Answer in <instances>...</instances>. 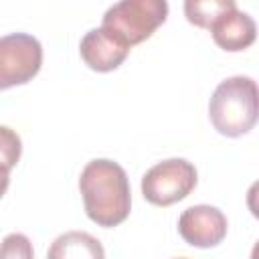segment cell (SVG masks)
I'll list each match as a JSON object with an SVG mask.
<instances>
[{
  "label": "cell",
  "instance_id": "obj_1",
  "mask_svg": "<svg viewBox=\"0 0 259 259\" xmlns=\"http://www.w3.org/2000/svg\"><path fill=\"white\" fill-rule=\"evenodd\" d=\"M85 214L99 227H117L130 217L132 190L125 170L107 158L91 160L79 176Z\"/></svg>",
  "mask_w": 259,
  "mask_h": 259
},
{
  "label": "cell",
  "instance_id": "obj_2",
  "mask_svg": "<svg viewBox=\"0 0 259 259\" xmlns=\"http://www.w3.org/2000/svg\"><path fill=\"white\" fill-rule=\"evenodd\" d=\"M259 93L251 77L235 75L217 85L208 101V117L214 130L227 138L249 134L257 123Z\"/></svg>",
  "mask_w": 259,
  "mask_h": 259
},
{
  "label": "cell",
  "instance_id": "obj_3",
  "mask_svg": "<svg viewBox=\"0 0 259 259\" xmlns=\"http://www.w3.org/2000/svg\"><path fill=\"white\" fill-rule=\"evenodd\" d=\"M166 16L168 2L164 0H123L105 10L99 28L132 49L150 38L154 30L166 22Z\"/></svg>",
  "mask_w": 259,
  "mask_h": 259
},
{
  "label": "cell",
  "instance_id": "obj_4",
  "mask_svg": "<svg viewBox=\"0 0 259 259\" xmlns=\"http://www.w3.org/2000/svg\"><path fill=\"white\" fill-rule=\"evenodd\" d=\"M196 168L184 158H170L152 166L142 178V194L150 204L170 206L184 200L196 186Z\"/></svg>",
  "mask_w": 259,
  "mask_h": 259
},
{
  "label": "cell",
  "instance_id": "obj_5",
  "mask_svg": "<svg viewBox=\"0 0 259 259\" xmlns=\"http://www.w3.org/2000/svg\"><path fill=\"white\" fill-rule=\"evenodd\" d=\"M42 65L38 38L26 32L0 36V91L28 83Z\"/></svg>",
  "mask_w": 259,
  "mask_h": 259
},
{
  "label": "cell",
  "instance_id": "obj_6",
  "mask_svg": "<svg viewBox=\"0 0 259 259\" xmlns=\"http://www.w3.org/2000/svg\"><path fill=\"white\" fill-rule=\"evenodd\" d=\"M227 217L210 204H196L186 208L178 219L180 237L198 249L217 247L227 237Z\"/></svg>",
  "mask_w": 259,
  "mask_h": 259
},
{
  "label": "cell",
  "instance_id": "obj_7",
  "mask_svg": "<svg viewBox=\"0 0 259 259\" xmlns=\"http://www.w3.org/2000/svg\"><path fill=\"white\" fill-rule=\"evenodd\" d=\"M210 34L212 40L229 53H239L249 49L255 38H257V24L255 20L247 14L241 12L237 6L223 12L212 24H210Z\"/></svg>",
  "mask_w": 259,
  "mask_h": 259
},
{
  "label": "cell",
  "instance_id": "obj_8",
  "mask_svg": "<svg viewBox=\"0 0 259 259\" xmlns=\"http://www.w3.org/2000/svg\"><path fill=\"white\" fill-rule=\"evenodd\" d=\"M79 53L89 69L97 73H109L125 61L130 49L117 42L113 36H109L103 28H91L81 38Z\"/></svg>",
  "mask_w": 259,
  "mask_h": 259
},
{
  "label": "cell",
  "instance_id": "obj_9",
  "mask_svg": "<svg viewBox=\"0 0 259 259\" xmlns=\"http://www.w3.org/2000/svg\"><path fill=\"white\" fill-rule=\"evenodd\" d=\"M47 259H105V251L93 235L85 231H69L51 243Z\"/></svg>",
  "mask_w": 259,
  "mask_h": 259
},
{
  "label": "cell",
  "instance_id": "obj_10",
  "mask_svg": "<svg viewBox=\"0 0 259 259\" xmlns=\"http://www.w3.org/2000/svg\"><path fill=\"white\" fill-rule=\"evenodd\" d=\"M233 0H186L184 14L186 20L198 28H210V24L227 10L235 8Z\"/></svg>",
  "mask_w": 259,
  "mask_h": 259
},
{
  "label": "cell",
  "instance_id": "obj_11",
  "mask_svg": "<svg viewBox=\"0 0 259 259\" xmlns=\"http://www.w3.org/2000/svg\"><path fill=\"white\" fill-rule=\"evenodd\" d=\"M22 154V142L18 134L6 125H0V168L12 170Z\"/></svg>",
  "mask_w": 259,
  "mask_h": 259
},
{
  "label": "cell",
  "instance_id": "obj_12",
  "mask_svg": "<svg viewBox=\"0 0 259 259\" xmlns=\"http://www.w3.org/2000/svg\"><path fill=\"white\" fill-rule=\"evenodd\" d=\"M0 259H34L32 243L22 233H10L0 243Z\"/></svg>",
  "mask_w": 259,
  "mask_h": 259
},
{
  "label": "cell",
  "instance_id": "obj_13",
  "mask_svg": "<svg viewBox=\"0 0 259 259\" xmlns=\"http://www.w3.org/2000/svg\"><path fill=\"white\" fill-rule=\"evenodd\" d=\"M8 184H10V172H8V170H4V168H0V198L4 196V192H6Z\"/></svg>",
  "mask_w": 259,
  "mask_h": 259
},
{
  "label": "cell",
  "instance_id": "obj_14",
  "mask_svg": "<svg viewBox=\"0 0 259 259\" xmlns=\"http://www.w3.org/2000/svg\"><path fill=\"white\" fill-rule=\"evenodd\" d=\"M178 259H186V257H178Z\"/></svg>",
  "mask_w": 259,
  "mask_h": 259
}]
</instances>
